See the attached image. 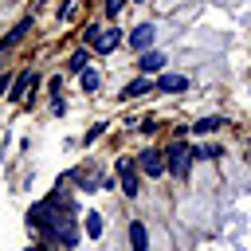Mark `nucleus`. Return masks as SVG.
<instances>
[{
	"instance_id": "obj_1",
	"label": "nucleus",
	"mask_w": 251,
	"mask_h": 251,
	"mask_svg": "<svg viewBox=\"0 0 251 251\" xmlns=\"http://www.w3.org/2000/svg\"><path fill=\"white\" fill-rule=\"evenodd\" d=\"M192 157H196V153H192L184 141H173V145L165 149V165H169V173H173V176H188Z\"/></svg>"
},
{
	"instance_id": "obj_2",
	"label": "nucleus",
	"mask_w": 251,
	"mask_h": 251,
	"mask_svg": "<svg viewBox=\"0 0 251 251\" xmlns=\"http://www.w3.org/2000/svg\"><path fill=\"white\" fill-rule=\"evenodd\" d=\"M118 43H122L118 27H86V47H94L98 55H110Z\"/></svg>"
},
{
	"instance_id": "obj_3",
	"label": "nucleus",
	"mask_w": 251,
	"mask_h": 251,
	"mask_svg": "<svg viewBox=\"0 0 251 251\" xmlns=\"http://www.w3.org/2000/svg\"><path fill=\"white\" fill-rule=\"evenodd\" d=\"M137 169H141V173H149V176L169 173V165H165V149H145V153L137 157Z\"/></svg>"
},
{
	"instance_id": "obj_4",
	"label": "nucleus",
	"mask_w": 251,
	"mask_h": 251,
	"mask_svg": "<svg viewBox=\"0 0 251 251\" xmlns=\"http://www.w3.org/2000/svg\"><path fill=\"white\" fill-rule=\"evenodd\" d=\"M153 86H157L161 94H180V90H188V78H184V75H157Z\"/></svg>"
},
{
	"instance_id": "obj_5",
	"label": "nucleus",
	"mask_w": 251,
	"mask_h": 251,
	"mask_svg": "<svg viewBox=\"0 0 251 251\" xmlns=\"http://www.w3.org/2000/svg\"><path fill=\"white\" fill-rule=\"evenodd\" d=\"M149 43H153V24H137L129 31V47L133 51H149Z\"/></svg>"
},
{
	"instance_id": "obj_6",
	"label": "nucleus",
	"mask_w": 251,
	"mask_h": 251,
	"mask_svg": "<svg viewBox=\"0 0 251 251\" xmlns=\"http://www.w3.org/2000/svg\"><path fill=\"white\" fill-rule=\"evenodd\" d=\"M35 86H39V78H35L31 71H24V75H20L16 82H12V94H8V98H16V102H24V98H27V90H35Z\"/></svg>"
},
{
	"instance_id": "obj_7",
	"label": "nucleus",
	"mask_w": 251,
	"mask_h": 251,
	"mask_svg": "<svg viewBox=\"0 0 251 251\" xmlns=\"http://www.w3.org/2000/svg\"><path fill=\"white\" fill-rule=\"evenodd\" d=\"M27 31H31V16H24V20H20V24H16V27H12L4 39H0V51H12V47H16V43L27 35Z\"/></svg>"
},
{
	"instance_id": "obj_8",
	"label": "nucleus",
	"mask_w": 251,
	"mask_h": 251,
	"mask_svg": "<svg viewBox=\"0 0 251 251\" xmlns=\"http://www.w3.org/2000/svg\"><path fill=\"white\" fill-rule=\"evenodd\" d=\"M126 231H129V247H133V251H149V231H145L141 220H129Z\"/></svg>"
},
{
	"instance_id": "obj_9",
	"label": "nucleus",
	"mask_w": 251,
	"mask_h": 251,
	"mask_svg": "<svg viewBox=\"0 0 251 251\" xmlns=\"http://www.w3.org/2000/svg\"><path fill=\"white\" fill-rule=\"evenodd\" d=\"M137 67H141V75H161V67H165V55H161V51H141Z\"/></svg>"
},
{
	"instance_id": "obj_10",
	"label": "nucleus",
	"mask_w": 251,
	"mask_h": 251,
	"mask_svg": "<svg viewBox=\"0 0 251 251\" xmlns=\"http://www.w3.org/2000/svg\"><path fill=\"white\" fill-rule=\"evenodd\" d=\"M149 90H157V86H153L149 75H141V78H133V82L122 86V98H141V94H149Z\"/></svg>"
},
{
	"instance_id": "obj_11",
	"label": "nucleus",
	"mask_w": 251,
	"mask_h": 251,
	"mask_svg": "<svg viewBox=\"0 0 251 251\" xmlns=\"http://www.w3.org/2000/svg\"><path fill=\"white\" fill-rule=\"evenodd\" d=\"M118 173H122V192H126V196H137V192H141V188H137V169L122 161V165H118Z\"/></svg>"
},
{
	"instance_id": "obj_12",
	"label": "nucleus",
	"mask_w": 251,
	"mask_h": 251,
	"mask_svg": "<svg viewBox=\"0 0 251 251\" xmlns=\"http://www.w3.org/2000/svg\"><path fill=\"white\" fill-rule=\"evenodd\" d=\"M82 227H86V235L98 239V235H102V216H98V212H86V216H82Z\"/></svg>"
},
{
	"instance_id": "obj_13",
	"label": "nucleus",
	"mask_w": 251,
	"mask_h": 251,
	"mask_svg": "<svg viewBox=\"0 0 251 251\" xmlns=\"http://www.w3.org/2000/svg\"><path fill=\"white\" fill-rule=\"evenodd\" d=\"M220 126H227V122H224V118H200L192 129H196V133H216Z\"/></svg>"
},
{
	"instance_id": "obj_14",
	"label": "nucleus",
	"mask_w": 251,
	"mask_h": 251,
	"mask_svg": "<svg viewBox=\"0 0 251 251\" xmlns=\"http://www.w3.org/2000/svg\"><path fill=\"white\" fill-rule=\"evenodd\" d=\"M67 71H75V75H82V71H86V51H75V55L67 59Z\"/></svg>"
},
{
	"instance_id": "obj_15",
	"label": "nucleus",
	"mask_w": 251,
	"mask_h": 251,
	"mask_svg": "<svg viewBox=\"0 0 251 251\" xmlns=\"http://www.w3.org/2000/svg\"><path fill=\"white\" fill-rule=\"evenodd\" d=\"M98 86H102V78H98V71H82V90H90V94H98Z\"/></svg>"
},
{
	"instance_id": "obj_16",
	"label": "nucleus",
	"mask_w": 251,
	"mask_h": 251,
	"mask_svg": "<svg viewBox=\"0 0 251 251\" xmlns=\"http://www.w3.org/2000/svg\"><path fill=\"white\" fill-rule=\"evenodd\" d=\"M157 129H161V122H157L153 114H149V118H141V133H157Z\"/></svg>"
},
{
	"instance_id": "obj_17",
	"label": "nucleus",
	"mask_w": 251,
	"mask_h": 251,
	"mask_svg": "<svg viewBox=\"0 0 251 251\" xmlns=\"http://www.w3.org/2000/svg\"><path fill=\"white\" fill-rule=\"evenodd\" d=\"M126 4H129V0H106V16H118Z\"/></svg>"
},
{
	"instance_id": "obj_18",
	"label": "nucleus",
	"mask_w": 251,
	"mask_h": 251,
	"mask_svg": "<svg viewBox=\"0 0 251 251\" xmlns=\"http://www.w3.org/2000/svg\"><path fill=\"white\" fill-rule=\"evenodd\" d=\"M4 90H12V82H8V78H0V94H4Z\"/></svg>"
},
{
	"instance_id": "obj_19",
	"label": "nucleus",
	"mask_w": 251,
	"mask_h": 251,
	"mask_svg": "<svg viewBox=\"0 0 251 251\" xmlns=\"http://www.w3.org/2000/svg\"><path fill=\"white\" fill-rule=\"evenodd\" d=\"M27 251H47V243H35V247H27Z\"/></svg>"
},
{
	"instance_id": "obj_20",
	"label": "nucleus",
	"mask_w": 251,
	"mask_h": 251,
	"mask_svg": "<svg viewBox=\"0 0 251 251\" xmlns=\"http://www.w3.org/2000/svg\"><path fill=\"white\" fill-rule=\"evenodd\" d=\"M71 4H75V0H71Z\"/></svg>"
}]
</instances>
